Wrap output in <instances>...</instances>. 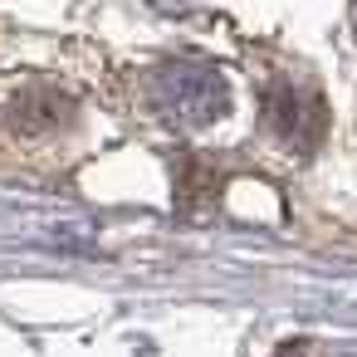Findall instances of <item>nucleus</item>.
<instances>
[{"label":"nucleus","instance_id":"obj_1","mask_svg":"<svg viewBox=\"0 0 357 357\" xmlns=\"http://www.w3.org/2000/svg\"><path fill=\"white\" fill-rule=\"evenodd\" d=\"M147 103L172 128H206L230 108V89L211 64L176 59V64H162L147 79Z\"/></svg>","mask_w":357,"mask_h":357},{"label":"nucleus","instance_id":"obj_2","mask_svg":"<svg viewBox=\"0 0 357 357\" xmlns=\"http://www.w3.org/2000/svg\"><path fill=\"white\" fill-rule=\"evenodd\" d=\"M264 118H269V128H274L284 142H294V147H303V152L323 137L318 93H313V89H298L294 79H279V84L264 89Z\"/></svg>","mask_w":357,"mask_h":357}]
</instances>
